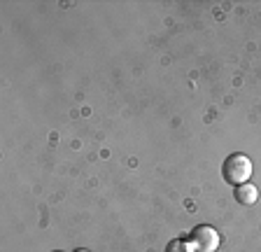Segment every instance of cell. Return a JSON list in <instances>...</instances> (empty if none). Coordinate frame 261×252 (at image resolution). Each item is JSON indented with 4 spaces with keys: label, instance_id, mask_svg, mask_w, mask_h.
Masks as SVG:
<instances>
[{
    "label": "cell",
    "instance_id": "cell-4",
    "mask_svg": "<svg viewBox=\"0 0 261 252\" xmlns=\"http://www.w3.org/2000/svg\"><path fill=\"white\" fill-rule=\"evenodd\" d=\"M166 252H194V247H191V243L185 241V238H175V241H170L168 245H166Z\"/></svg>",
    "mask_w": 261,
    "mask_h": 252
},
{
    "label": "cell",
    "instance_id": "cell-1",
    "mask_svg": "<svg viewBox=\"0 0 261 252\" xmlns=\"http://www.w3.org/2000/svg\"><path fill=\"white\" fill-rule=\"evenodd\" d=\"M222 175L228 185H236V187L250 182L252 159L247 154H240V152L231 154V157H226V161H224V166H222Z\"/></svg>",
    "mask_w": 261,
    "mask_h": 252
},
{
    "label": "cell",
    "instance_id": "cell-3",
    "mask_svg": "<svg viewBox=\"0 0 261 252\" xmlns=\"http://www.w3.org/2000/svg\"><path fill=\"white\" fill-rule=\"evenodd\" d=\"M236 201L240 203V206H254L256 201H259V189H256L252 182H245V185H238L236 187Z\"/></svg>",
    "mask_w": 261,
    "mask_h": 252
},
{
    "label": "cell",
    "instance_id": "cell-6",
    "mask_svg": "<svg viewBox=\"0 0 261 252\" xmlns=\"http://www.w3.org/2000/svg\"><path fill=\"white\" fill-rule=\"evenodd\" d=\"M54 252H59V250H54Z\"/></svg>",
    "mask_w": 261,
    "mask_h": 252
},
{
    "label": "cell",
    "instance_id": "cell-5",
    "mask_svg": "<svg viewBox=\"0 0 261 252\" xmlns=\"http://www.w3.org/2000/svg\"><path fill=\"white\" fill-rule=\"evenodd\" d=\"M75 252H89V250H75Z\"/></svg>",
    "mask_w": 261,
    "mask_h": 252
},
{
    "label": "cell",
    "instance_id": "cell-2",
    "mask_svg": "<svg viewBox=\"0 0 261 252\" xmlns=\"http://www.w3.org/2000/svg\"><path fill=\"white\" fill-rule=\"evenodd\" d=\"M189 243L194 252H217L219 247V234L207 224H198L189 236Z\"/></svg>",
    "mask_w": 261,
    "mask_h": 252
}]
</instances>
